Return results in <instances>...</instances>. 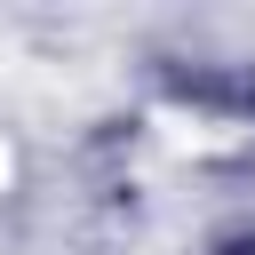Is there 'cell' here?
<instances>
[{"label":"cell","mask_w":255,"mask_h":255,"mask_svg":"<svg viewBox=\"0 0 255 255\" xmlns=\"http://www.w3.org/2000/svg\"><path fill=\"white\" fill-rule=\"evenodd\" d=\"M247 255H255V247H247Z\"/></svg>","instance_id":"obj_1"}]
</instances>
